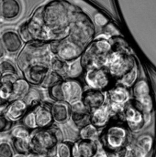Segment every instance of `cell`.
Returning <instances> with one entry per match:
<instances>
[{
  "label": "cell",
  "instance_id": "b9f144b4",
  "mask_svg": "<svg viewBox=\"0 0 156 157\" xmlns=\"http://www.w3.org/2000/svg\"><path fill=\"white\" fill-rule=\"evenodd\" d=\"M18 75H15V74H4L0 79V83L13 84L18 80Z\"/></svg>",
  "mask_w": 156,
  "mask_h": 157
},
{
  "label": "cell",
  "instance_id": "d590c367",
  "mask_svg": "<svg viewBox=\"0 0 156 157\" xmlns=\"http://www.w3.org/2000/svg\"><path fill=\"white\" fill-rule=\"evenodd\" d=\"M31 130L26 128L25 126H17L12 129L11 135L12 138H23V139H30L31 137Z\"/></svg>",
  "mask_w": 156,
  "mask_h": 157
},
{
  "label": "cell",
  "instance_id": "bcb514c9",
  "mask_svg": "<svg viewBox=\"0 0 156 157\" xmlns=\"http://www.w3.org/2000/svg\"><path fill=\"white\" fill-rule=\"evenodd\" d=\"M14 157H28L26 155H20V154H18L17 155H14Z\"/></svg>",
  "mask_w": 156,
  "mask_h": 157
},
{
  "label": "cell",
  "instance_id": "7c38bea8",
  "mask_svg": "<svg viewBox=\"0 0 156 157\" xmlns=\"http://www.w3.org/2000/svg\"><path fill=\"white\" fill-rule=\"evenodd\" d=\"M106 94L103 90L89 88L84 91L81 101L90 112H92L103 106L106 103Z\"/></svg>",
  "mask_w": 156,
  "mask_h": 157
},
{
  "label": "cell",
  "instance_id": "2e32d148",
  "mask_svg": "<svg viewBox=\"0 0 156 157\" xmlns=\"http://www.w3.org/2000/svg\"><path fill=\"white\" fill-rule=\"evenodd\" d=\"M97 150L95 141L79 139L73 144V157H94Z\"/></svg>",
  "mask_w": 156,
  "mask_h": 157
},
{
  "label": "cell",
  "instance_id": "4316f807",
  "mask_svg": "<svg viewBox=\"0 0 156 157\" xmlns=\"http://www.w3.org/2000/svg\"><path fill=\"white\" fill-rule=\"evenodd\" d=\"M84 72H85V69L81 63V59H78L72 62H68V68H67L65 78L78 79L81 76H84Z\"/></svg>",
  "mask_w": 156,
  "mask_h": 157
},
{
  "label": "cell",
  "instance_id": "f35d334b",
  "mask_svg": "<svg viewBox=\"0 0 156 157\" xmlns=\"http://www.w3.org/2000/svg\"><path fill=\"white\" fill-rule=\"evenodd\" d=\"M0 157H14V148L9 143H0Z\"/></svg>",
  "mask_w": 156,
  "mask_h": 157
},
{
  "label": "cell",
  "instance_id": "5b68a950",
  "mask_svg": "<svg viewBox=\"0 0 156 157\" xmlns=\"http://www.w3.org/2000/svg\"><path fill=\"white\" fill-rule=\"evenodd\" d=\"M112 46L109 39H96L92 41L84 50L80 59L86 70L94 68H106L109 53Z\"/></svg>",
  "mask_w": 156,
  "mask_h": 157
},
{
  "label": "cell",
  "instance_id": "cb8c5ba5",
  "mask_svg": "<svg viewBox=\"0 0 156 157\" xmlns=\"http://www.w3.org/2000/svg\"><path fill=\"white\" fill-rule=\"evenodd\" d=\"M131 89V95L134 101L141 100L152 95L150 84L145 78H139Z\"/></svg>",
  "mask_w": 156,
  "mask_h": 157
},
{
  "label": "cell",
  "instance_id": "7a4b0ae2",
  "mask_svg": "<svg viewBox=\"0 0 156 157\" xmlns=\"http://www.w3.org/2000/svg\"><path fill=\"white\" fill-rule=\"evenodd\" d=\"M53 57L54 55L51 51V43L31 41L26 43L18 53L17 57V66L23 73L34 65H51Z\"/></svg>",
  "mask_w": 156,
  "mask_h": 157
},
{
  "label": "cell",
  "instance_id": "1f68e13d",
  "mask_svg": "<svg viewBox=\"0 0 156 157\" xmlns=\"http://www.w3.org/2000/svg\"><path fill=\"white\" fill-rule=\"evenodd\" d=\"M51 70L57 72L58 74H60L64 78H65L66 76V71H67V68H68V62L60 59L57 57H53L51 61Z\"/></svg>",
  "mask_w": 156,
  "mask_h": 157
},
{
  "label": "cell",
  "instance_id": "9a60e30c",
  "mask_svg": "<svg viewBox=\"0 0 156 157\" xmlns=\"http://www.w3.org/2000/svg\"><path fill=\"white\" fill-rule=\"evenodd\" d=\"M36 117V123L38 129L49 128L52 125L54 120L51 113V104L41 102L33 108Z\"/></svg>",
  "mask_w": 156,
  "mask_h": 157
},
{
  "label": "cell",
  "instance_id": "4fadbf2b",
  "mask_svg": "<svg viewBox=\"0 0 156 157\" xmlns=\"http://www.w3.org/2000/svg\"><path fill=\"white\" fill-rule=\"evenodd\" d=\"M71 106V121L72 122L81 129L91 123V112L80 101L73 103Z\"/></svg>",
  "mask_w": 156,
  "mask_h": 157
},
{
  "label": "cell",
  "instance_id": "603a6c76",
  "mask_svg": "<svg viewBox=\"0 0 156 157\" xmlns=\"http://www.w3.org/2000/svg\"><path fill=\"white\" fill-rule=\"evenodd\" d=\"M111 111L109 109V103H105L100 108H97L91 112V123L96 128H103L108 125L110 117Z\"/></svg>",
  "mask_w": 156,
  "mask_h": 157
},
{
  "label": "cell",
  "instance_id": "f6af8a7d",
  "mask_svg": "<svg viewBox=\"0 0 156 157\" xmlns=\"http://www.w3.org/2000/svg\"><path fill=\"white\" fill-rule=\"evenodd\" d=\"M28 157H49L48 155H37V154H30Z\"/></svg>",
  "mask_w": 156,
  "mask_h": 157
},
{
  "label": "cell",
  "instance_id": "7402d4cb",
  "mask_svg": "<svg viewBox=\"0 0 156 157\" xmlns=\"http://www.w3.org/2000/svg\"><path fill=\"white\" fill-rule=\"evenodd\" d=\"M29 111V106L23 99H18L11 101L7 106L5 114L9 118L11 121H16L20 119L27 113Z\"/></svg>",
  "mask_w": 156,
  "mask_h": 157
},
{
  "label": "cell",
  "instance_id": "e0dca14e",
  "mask_svg": "<svg viewBox=\"0 0 156 157\" xmlns=\"http://www.w3.org/2000/svg\"><path fill=\"white\" fill-rule=\"evenodd\" d=\"M154 146V138L150 134L140 136L134 145L129 149V153L133 157H146L152 151Z\"/></svg>",
  "mask_w": 156,
  "mask_h": 157
},
{
  "label": "cell",
  "instance_id": "ab89813d",
  "mask_svg": "<svg viewBox=\"0 0 156 157\" xmlns=\"http://www.w3.org/2000/svg\"><path fill=\"white\" fill-rule=\"evenodd\" d=\"M103 33L107 37H109V39L112 37H116V36H120V32L117 28V26L111 22H109L108 25H106L103 28Z\"/></svg>",
  "mask_w": 156,
  "mask_h": 157
},
{
  "label": "cell",
  "instance_id": "74e56055",
  "mask_svg": "<svg viewBox=\"0 0 156 157\" xmlns=\"http://www.w3.org/2000/svg\"><path fill=\"white\" fill-rule=\"evenodd\" d=\"M0 70L2 74H15L18 75L17 69L15 68L14 64L8 60H3L0 62Z\"/></svg>",
  "mask_w": 156,
  "mask_h": 157
},
{
  "label": "cell",
  "instance_id": "f1b7e54d",
  "mask_svg": "<svg viewBox=\"0 0 156 157\" xmlns=\"http://www.w3.org/2000/svg\"><path fill=\"white\" fill-rule=\"evenodd\" d=\"M12 146L18 154L26 155H29L31 154L30 139L12 138Z\"/></svg>",
  "mask_w": 156,
  "mask_h": 157
},
{
  "label": "cell",
  "instance_id": "e575fe53",
  "mask_svg": "<svg viewBox=\"0 0 156 157\" xmlns=\"http://www.w3.org/2000/svg\"><path fill=\"white\" fill-rule=\"evenodd\" d=\"M111 46L112 49H117V50H129V45L127 41L122 38L121 36H116L109 39Z\"/></svg>",
  "mask_w": 156,
  "mask_h": 157
},
{
  "label": "cell",
  "instance_id": "44dd1931",
  "mask_svg": "<svg viewBox=\"0 0 156 157\" xmlns=\"http://www.w3.org/2000/svg\"><path fill=\"white\" fill-rule=\"evenodd\" d=\"M131 94L126 87L117 84L108 90V99L110 102L126 105L130 101Z\"/></svg>",
  "mask_w": 156,
  "mask_h": 157
},
{
  "label": "cell",
  "instance_id": "5bb4252c",
  "mask_svg": "<svg viewBox=\"0 0 156 157\" xmlns=\"http://www.w3.org/2000/svg\"><path fill=\"white\" fill-rule=\"evenodd\" d=\"M1 41L5 47L6 51L14 54L22 49L23 39L18 32L15 30H6L1 35Z\"/></svg>",
  "mask_w": 156,
  "mask_h": 157
},
{
  "label": "cell",
  "instance_id": "6da1fadb",
  "mask_svg": "<svg viewBox=\"0 0 156 157\" xmlns=\"http://www.w3.org/2000/svg\"><path fill=\"white\" fill-rule=\"evenodd\" d=\"M77 8L65 0H51L38 7L29 20L21 24L18 33L26 43L53 42L65 39Z\"/></svg>",
  "mask_w": 156,
  "mask_h": 157
},
{
  "label": "cell",
  "instance_id": "d4e9b609",
  "mask_svg": "<svg viewBox=\"0 0 156 157\" xmlns=\"http://www.w3.org/2000/svg\"><path fill=\"white\" fill-rule=\"evenodd\" d=\"M31 90L30 82L26 78H18V80L13 84L12 88V93L9 101H13L15 100L23 99L29 90Z\"/></svg>",
  "mask_w": 156,
  "mask_h": 157
},
{
  "label": "cell",
  "instance_id": "83f0119b",
  "mask_svg": "<svg viewBox=\"0 0 156 157\" xmlns=\"http://www.w3.org/2000/svg\"><path fill=\"white\" fill-rule=\"evenodd\" d=\"M73 157V144L71 142L63 141L55 148L54 152L49 157Z\"/></svg>",
  "mask_w": 156,
  "mask_h": 157
},
{
  "label": "cell",
  "instance_id": "277c9868",
  "mask_svg": "<svg viewBox=\"0 0 156 157\" xmlns=\"http://www.w3.org/2000/svg\"><path fill=\"white\" fill-rule=\"evenodd\" d=\"M95 37L96 28L94 23L86 14L77 9L72 18L68 38L85 48L95 40Z\"/></svg>",
  "mask_w": 156,
  "mask_h": 157
},
{
  "label": "cell",
  "instance_id": "30bf717a",
  "mask_svg": "<svg viewBox=\"0 0 156 157\" xmlns=\"http://www.w3.org/2000/svg\"><path fill=\"white\" fill-rule=\"evenodd\" d=\"M85 84L90 89L99 90H109L112 88L114 78L111 77L107 68H94L86 70L84 74Z\"/></svg>",
  "mask_w": 156,
  "mask_h": 157
},
{
  "label": "cell",
  "instance_id": "7dc6e473",
  "mask_svg": "<svg viewBox=\"0 0 156 157\" xmlns=\"http://www.w3.org/2000/svg\"><path fill=\"white\" fill-rule=\"evenodd\" d=\"M2 17V10H1V1H0V17Z\"/></svg>",
  "mask_w": 156,
  "mask_h": 157
},
{
  "label": "cell",
  "instance_id": "484cf974",
  "mask_svg": "<svg viewBox=\"0 0 156 157\" xmlns=\"http://www.w3.org/2000/svg\"><path fill=\"white\" fill-rule=\"evenodd\" d=\"M139 77H140V70L138 64H136L133 69H131L129 72L123 75L119 79H117V83L126 87L127 89H130L138 81Z\"/></svg>",
  "mask_w": 156,
  "mask_h": 157
},
{
  "label": "cell",
  "instance_id": "8992f818",
  "mask_svg": "<svg viewBox=\"0 0 156 157\" xmlns=\"http://www.w3.org/2000/svg\"><path fill=\"white\" fill-rule=\"evenodd\" d=\"M84 91L80 80L73 78H64L48 89L49 96L52 101L67 102L70 105L81 101Z\"/></svg>",
  "mask_w": 156,
  "mask_h": 157
},
{
  "label": "cell",
  "instance_id": "8d00e7d4",
  "mask_svg": "<svg viewBox=\"0 0 156 157\" xmlns=\"http://www.w3.org/2000/svg\"><path fill=\"white\" fill-rule=\"evenodd\" d=\"M14 121H11L5 113H0V133L12 130Z\"/></svg>",
  "mask_w": 156,
  "mask_h": 157
},
{
  "label": "cell",
  "instance_id": "ee69618b",
  "mask_svg": "<svg viewBox=\"0 0 156 157\" xmlns=\"http://www.w3.org/2000/svg\"><path fill=\"white\" fill-rule=\"evenodd\" d=\"M5 53H6V49H5V47L1 41V39H0V59L5 56Z\"/></svg>",
  "mask_w": 156,
  "mask_h": 157
},
{
  "label": "cell",
  "instance_id": "8fae6325",
  "mask_svg": "<svg viewBox=\"0 0 156 157\" xmlns=\"http://www.w3.org/2000/svg\"><path fill=\"white\" fill-rule=\"evenodd\" d=\"M122 115L124 117V121L128 129L131 132H137L141 131L145 122H146V115L142 113L134 103L132 101L128 102L123 109Z\"/></svg>",
  "mask_w": 156,
  "mask_h": 157
},
{
  "label": "cell",
  "instance_id": "60d3db41",
  "mask_svg": "<svg viewBox=\"0 0 156 157\" xmlns=\"http://www.w3.org/2000/svg\"><path fill=\"white\" fill-rule=\"evenodd\" d=\"M94 21H95V24L96 25H97L98 27H102V28H104L106 25H108L109 23V18L104 14H102L100 12L95 14V16H94Z\"/></svg>",
  "mask_w": 156,
  "mask_h": 157
},
{
  "label": "cell",
  "instance_id": "4dcf8cb0",
  "mask_svg": "<svg viewBox=\"0 0 156 157\" xmlns=\"http://www.w3.org/2000/svg\"><path fill=\"white\" fill-rule=\"evenodd\" d=\"M23 100L26 101V103L29 106V109L35 108L39 103H41V94L39 90L31 88L27 95L23 98Z\"/></svg>",
  "mask_w": 156,
  "mask_h": 157
},
{
  "label": "cell",
  "instance_id": "7bdbcfd3",
  "mask_svg": "<svg viewBox=\"0 0 156 157\" xmlns=\"http://www.w3.org/2000/svg\"><path fill=\"white\" fill-rule=\"evenodd\" d=\"M94 157H110L109 153L104 149V148H98L97 153Z\"/></svg>",
  "mask_w": 156,
  "mask_h": 157
},
{
  "label": "cell",
  "instance_id": "f546056e",
  "mask_svg": "<svg viewBox=\"0 0 156 157\" xmlns=\"http://www.w3.org/2000/svg\"><path fill=\"white\" fill-rule=\"evenodd\" d=\"M79 136L80 139L96 142L98 138V128H96L92 123H89L88 125L79 129Z\"/></svg>",
  "mask_w": 156,
  "mask_h": 157
},
{
  "label": "cell",
  "instance_id": "52a82bcc",
  "mask_svg": "<svg viewBox=\"0 0 156 157\" xmlns=\"http://www.w3.org/2000/svg\"><path fill=\"white\" fill-rule=\"evenodd\" d=\"M128 127L120 122L109 124L101 135L103 148L109 154H115L128 147Z\"/></svg>",
  "mask_w": 156,
  "mask_h": 157
},
{
  "label": "cell",
  "instance_id": "ba28073f",
  "mask_svg": "<svg viewBox=\"0 0 156 157\" xmlns=\"http://www.w3.org/2000/svg\"><path fill=\"white\" fill-rule=\"evenodd\" d=\"M137 64L135 58L129 50L112 49L107 59L106 68L114 79H119Z\"/></svg>",
  "mask_w": 156,
  "mask_h": 157
},
{
  "label": "cell",
  "instance_id": "3957f363",
  "mask_svg": "<svg viewBox=\"0 0 156 157\" xmlns=\"http://www.w3.org/2000/svg\"><path fill=\"white\" fill-rule=\"evenodd\" d=\"M64 141V133L59 127L51 126L44 129L34 130L30 137L31 154L50 156Z\"/></svg>",
  "mask_w": 156,
  "mask_h": 157
},
{
  "label": "cell",
  "instance_id": "836d02e7",
  "mask_svg": "<svg viewBox=\"0 0 156 157\" xmlns=\"http://www.w3.org/2000/svg\"><path fill=\"white\" fill-rule=\"evenodd\" d=\"M21 122H22V125L25 126L26 128H28L29 130L34 131V130L38 129L37 128V123H36L35 113H34L33 108L29 109L27 113L21 119Z\"/></svg>",
  "mask_w": 156,
  "mask_h": 157
},
{
  "label": "cell",
  "instance_id": "d6986e66",
  "mask_svg": "<svg viewBox=\"0 0 156 157\" xmlns=\"http://www.w3.org/2000/svg\"><path fill=\"white\" fill-rule=\"evenodd\" d=\"M2 17L6 21L17 19L21 14V4L18 0H1Z\"/></svg>",
  "mask_w": 156,
  "mask_h": 157
},
{
  "label": "cell",
  "instance_id": "ffe728a7",
  "mask_svg": "<svg viewBox=\"0 0 156 157\" xmlns=\"http://www.w3.org/2000/svg\"><path fill=\"white\" fill-rule=\"evenodd\" d=\"M51 113L55 122L65 124L71 119V106L67 102L54 101L51 104Z\"/></svg>",
  "mask_w": 156,
  "mask_h": 157
},
{
  "label": "cell",
  "instance_id": "ac0fdd59",
  "mask_svg": "<svg viewBox=\"0 0 156 157\" xmlns=\"http://www.w3.org/2000/svg\"><path fill=\"white\" fill-rule=\"evenodd\" d=\"M50 71H51L50 65L39 64L29 68L25 72H23V74H24V78L30 82V84L40 85Z\"/></svg>",
  "mask_w": 156,
  "mask_h": 157
},
{
  "label": "cell",
  "instance_id": "9c48e42d",
  "mask_svg": "<svg viewBox=\"0 0 156 157\" xmlns=\"http://www.w3.org/2000/svg\"><path fill=\"white\" fill-rule=\"evenodd\" d=\"M53 55L66 62H72L81 58L84 48L79 46L68 37L62 40L51 42Z\"/></svg>",
  "mask_w": 156,
  "mask_h": 157
},
{
  "label": "cell",
  "instance_id": "d6a6232c",
  "mask_svg": "<svg viewBox=\"0 0 156 157\" xmlns=\"http://www.w3.org/2000/svg\"><path fill=\"white\" fill-rule=\"evenodd\" d=\"M63 79H64V77H62L60 74H58L57 72H55V71L51 70V71L47 74V76L44 78V80L40 84V86L42 88L50 89L52 86H54V85L58 84L59 82H61Z\"/></svg>",
  "mask_w": 156,
  "mask_h": 157
}]
</instances>
